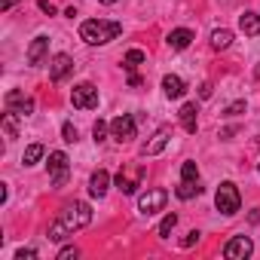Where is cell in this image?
<instances>
[{
    "label": "cell",
    "instance_id": "obj_1",
    "mask_svg": "<svg viewBox=\"0 0 260 260\" xmlns=\"http://www.w3.org/2000/svg\"><path fill=\"white\" fill-rule=\"evenodd\" d=\"M89 223H92V208L86 202H71V205H64L58 220L49 226V239L52 242H64V239H71L74 233H80Z\"/></svg>",
    "mask_w": 260,
    "mask_h": 260
},
{
    "label": "cell",
    "instance_id": "obj_2",
    "mask_svg": "<svg viewBox=\"0 0 260 260\" xmlns=\"http://www.w3.org/2000/svg\"><path fill=\"white\" fill-rule=\"evenodd\" d=\"M119 34H122V25L110 22V19H89L80 25V40L89 46H104V43L116 40Z\"/></svg>",
    "mask_w": 260,
    "mask_h": 260
},
{
    "label": "cell",
    "instance_id": "obj_3",
    "mask_svg": "<svg viewBox=\"0 0 260 260\" xmlns=\"http://www.w3.org/2000/svg\"><path fill=\"white\" fill-rule=\"evenodd\" d=\"M214 208L223 214V217H233L239 208H242V196H239V187L233 181H223L214 193Z\"/></svg>",
    "mask_w": 260,
    "mask_h": 260
},
{
    "label": "cell",
    "instance_id": "obj_4",
    "mask_svg": "<svg viewBox=\"0 0 260 260\" xmlns=\"http://www.w3.org/2000/svg\"><path fill=\"white\" fill-rule=\"evenodd\" d=\"M46 169H49V178H52V187L61 190L68 184V175H71V159L64 150H52L49 159H46Z\"/></svg>",
    "mask_w": 260,
    "mask_h": 260
},
{
    "label": "cell",
    "instance_id": "obj_5",
    "mask_svg": "<svg viewBox=\"0 0 260 260\" xmlns=\"http://www.w3.org/2000/svg\"><path fill=\"white\" fill-rule=\"evenodd\" d=\"M135 132H138V122H135V116H128V113H119L110 122V138L119 141V144H128L135 138Z\"/></svg>",
    "mask_w": 260,
    "mask_h": 260
},
{
    "label": "cell",
    "instance_id": "obj_6",
    "mask_svg": "<svg viewBox=\"0 0 260 260\" xmlns=\"http://www.w3.org/2000/svg\"><path fill=\"white\" fill-rule=\"evenodd\" d=\"M141 181H144V169H141V166H122L119 175H116V187H119V193H125V196H132V193L141 187Z\"/></svg>",
    "mask_w": 260,
    "mask_h": 260
},
{
    "label": "cell",
    "instance_id": "obj_7",
    "mask_svg": "<svg viewBox=\"0 0 260 260\" xmlns=\"http://www.w3.org/2000/svg\"><path fill=\"white\" fill-rule=\"evenodd\" d=\"M71 104H74L77 110H95V107H98V89H95L92 83H80V86H74V92H71Z\"/></svg>",
    "mask_w": 260,
    "mask_h": 260
},
{
    "label": "cell",
    "instance_id": "obj_8",
    "mask_svg": "<svg viewBox=\"0 0 260 260\" xmlns=\"http://www.w3.org/2000/svg\"><path fill=\"white\" fill-rule=\"evenodd\" d=\"M166 202H169V193L159 190V187H153V190H147V193L138 199V211H141L144 217H150V214H159V211L166 208Z\"/></svg>",
    "mask_w": 260,
    "mask_h": 260
},
{
    "label": "cell",
    "instance_id": "obj_9",
    "mask_svg": "<svg viewBox=\"0 0 260 260\" xmlns=\"http://www.w3.org/2000/svg\"><path fill=\"white\" fill-rule=\"evenodd\" d=\"M4 104H7V110H13L16 116H31V113H34V98L25 95V92H16V89L7 92Z\"/></svg>",
    "mask_w": 260,
    "mask_h": 260
},
{
    "label": "cell",
    "instance_id": "obj_10",
    "mask_svg": "<svg viewBox=\"0 0 260 260\" xmlns=\"http://www.w3.org/2000/svg\"><path fill=\"white\" fill-rule=\"evenodd\" d=\"M251 251H254V242L248 236H233L223 248V257L226 260H245V257H251Z\"/></svg>",
    "mask_w": 260,
    "mask_h": 260
},
{
    "label": "cell",
    "instance_id": "obj_11",
    "mask_svg": "<svg viewBox=\"0 0 260 260\" xmlns=\"http://www.w3.org/2000/svg\"><path fill=\"white\" fill-rule=\"evenodd\" d=\"M71 71H74V58H71L68 52H58V55L49 58V80H52V83H61Z\"/></svg>",
    "mask_w": 260,
    "mask_h": 260
},
{
    "label": "cell",
    "instance_id": "obj_12",
    "mask_svg": "<svg viewBox=\"0 0 260 260\" xmlns=\"http://www.w3.org/2000/svg\"><path fill=\"white\" fill-rule=\"evenodd\" d=\"M49 55V37L46 34H40V37H34L31 40V46H28V64L31 68H37V64H43V58Z\"/></svg>",
    "mask_w": 260,
    "mask_h": 260
},
{
    "label": "cell",
    "instance_id": "obj_13",
    "mask_svg": "<svg viewBox=\"0 0 260 260\" xmlns=\"http://www.w3.org/2000/svg\"><path fill=\"white\" fill-rule=\"evenodd\" d=\"M196 40V34L190 31V28H175V31H169V37H166V43H169V49H175V52H181V49H187L190 43Z\"/></svg>",
    "mask_w": 260,
    "mask_h": 260
},
{
    "label": "cell",
    "instance_id": "obj_14",
    "mask_svg": "<svg viewBox=\"0 0 260 260\" xmlns=\"http://www.w3.org/2000/svg\"><path fill=\"white\" fill-rule=\"evenodd\" d=\"M196 113H199L196 101H187V104L181 107V113H178V116H181V125H184V132H187V135H196V128H199V116H196Z\"/></svg>",
    "mask_w": 260,
    "mask_h": 260
},
{
    "label": "cell",
    "instance_id": "obj_15",
    "mask_svg": "<svg viewBox=\"0 0 260 260\" xmlns=\"http://www.w3.org/2000/svg\"><path fill=\"white\" fill-rule=\"evenodd\" d=\"M107 190H110V175H107L104 169H98V172L89 178V196L104 199V196H107Z\"/></svg>",
    "mask_w": 260,
    "mask_h": 260
},
{
    "label": "cell",
    "instance_id": "obj_16",
    "mask_svg": "<svg viewBox=\"0 0 260 260\" xmlns=\"http://www.w3.org/2000/svg\"><path fill=\"white\" fill-rule=\"evenodd\" d=\"M169 138H172L169 128H159V132L144 144V150H141V153H144V156H156V153H162V150H166V144H169Z\"/></svg>",
    "mask_w": 260,
    "mask_h": 260
},
{
    "label": "cell",
    "instance_id": "obj_17",
    "mask_svg": "<svg viewBox=\"0 0 260 260\" xmlns=\"http://www.w3.org/2000/svg\"><path fill=\"white\" fill-rule=\"evenodd\" d=\"M162 92H166V98H181L187 92V83L178 74H166L162 77Z\"/></svg>",
    "mask_w": 260,
    "mask_h": 260
},
{
    "label": "cell",
    "instance_id": "obj_18",
    "mask_svg": "<svg viewBox=\"0 0 260 260\" xmlns=\"http://www.w3.org/2000/svg\"><path fill=\"white\" fill-rule=\"evenodd\" d=\"M239 28L245 37H257L260 34V13H242L239 16Z\"/></svg>",
    "mask_w": 260,
    "mask_h": 260
},
{
    "label": "cell",
    "instance_id": "obj_19",
    "mask_svg": "<svg viewBox=\"0 0 260 260\" xmlns=\"http://www.w3.org/2000/svg\"><path fill=\"white\" fill-rule=\"evenodd\" d=\"M230 43H233V31H226V28L211 31V49L223 52V49H230Z\"/></svg>",
    "mask_w": 260,
    "mask_h": 260
},
{
    "label": "cell",
    "instance_id": "obj_20",
    "mask_svg": "<svg viewBox=\"0 0 260 260\" xmlns=\"http://www.w3.org/2000/svg\"><path fill=\"white\" fill-rule=\"evenodd\" d=\"M199 193H202L199 181H181V187L175 190V196H178V199H184V202H187V199H193V196H199Z\"/></svg>",
    "mask_w": 260,
    "mask_h": 260
},
{
    "label": "cell",
    "instance_id": "obj_21",
    "mask_svg": "<svg viewBox=\"0 0 260 260\" xmlns=\"http://www.w3.org/2000/svg\"><path fill=\"white\" fill-rule=\"evenodd\" d=\"M43 153H46V147H43V144H28V147H25L22 162H25V166H37V162L43 159Z\"/></svg>",
    "mask_w": 260,
    "mask_h": 260
},
{
    "label": "cell",
    "instance_id": "obj_22",
    "mask_svg": "<svg viewBox=\"0 0 260 260\" xmlns=\"http://www.w3.org/2000/svg\"><path fill=\"white\" fill-rule=\"evenodd\" d=\"M144 58H147V55H144L141 49H128L125 58H122V68H125V71H135L138 64H144Z\"/></svg>",
    "mask_w": 260,
    "mask_h": 260
},
{
    "label": "cell",
    "instance_id": "obj_23",
    "mask_svg": "<svg viewBox=\"0 0 260 260\" xmlns=\"http://www.w3.org/2000/svg\"><path fill=\"white\" fill-rule=\"evenodd\" d=\"M4 132H7V141H16L19 138V125H16V113L13 110L4 113Z\"/></svg>",
    "mask_w": 260,
    "mask_h": 260
},
{
    "label": "cell",
    "instance_id": "obj_24",
    "mask_svg": "<svg viewBox=\"0 0 260 260\" xmlns=\"http://www.w3.org/2000/svg\"><path fill=\"white\" fill-rule=\"evenodd\" d=\"M175 226H178V214H175V211H169V214L162 217V223H159L156 236H159V239H169V233H172Z\"/></svg>",
    "mask_w": 260,
    "mask_h": 260
},
{
    "label": "cell",
    "instance_id": "obj_25",
    "mask_svg": "<svg viewBox=\"0 0 260 260\" xmlns=\"http://www.w3.org/2000/svg\"><path fill=\"white\" fill-rule=\"evenodd\" d=\"M181 181H199V166H196L193 159H187V162L181 166Z\"/></svg>",
    "mask_w": 260,
    "mask_h": 260
},
{
    "label": "cell",
    "instance_id": "obj_26",
    "mask_svg": "<svg viewBox=\"0 0 260 260\" xmlns=\"http://www.w3.org/2000/svg\"><path fill=\"white\" fill-rule=\"evenodd\" d=\"M107 132H110V122H104V119H98V122L92 125V135H95V141H104V138H107Z\"/></svg>",
    "mask_w": 260,
    "mask_h": 260
},
{
    "label": "cell",
    "instance_id": "obj_27",
    "mask_svg": "<svg viewBox=\"0 0 260 260\" xmlns=\"http://www.w3.org/2000/svg\"><path fill=\"white\" fill-rule=\"evenodd\" d=\"M61 135H64L68 144H74V141H77V125H74V122H64V125H61Z\"/></svg>",
    "mask_w": 260,
    "mask_h": 260
},
{
    "label": "cell",
    "instance_id": "obj_28",
    "mask_svg": "<svg viewBox=\"0 0 260 260\" xmlns=\"http://www.w3.org/2000/svg\"><path fill=\"white\" fill-rule=\"evenodd\" d=\"M199 236H202V233H199V230H190V233H187V236H184V239H181V245H184V248H193V245H196V242H199Z\"/></svg>",
    "mask_w": 260,
    "mask_h": 260
},
{
    "label": "cell",
    "instance_id": "obj_29",
    "mask_svg": "<svg viewBox=\"0 0 260 260\" xmlns=\"http://www.w3.org/2000/svg\"><path fill=\"white\" fill-rule=\"evenodd\" d=\"M77 257H80V251H77L74 245H68V248L58 251V260H77Z\"/></svg>",
    "mask_w": 260,
    "mask_h": 260
},
{
    "label": "cell",
    "instance_id": "obj_30",
    "mask_svg": "<svg viewBox=\"0 0 260 260\" xmlns=\"http://www.w3.org/2000/svg\"><path fill=\"white\" fill-rule=\"evenodd\" d=\"M16 260H37V251L34 248H19L16 251Z\"/></svg>",
    "mask_w": 260,
    "mask_h": 260
},
{
    "label": "cell",
    "instance_id": "obj_31",
    "mask_svg": "<svg viewBox=\"0 0 260 260\" xmlns=\"http://www.w3.org/2000/svg\"><path fill=\"white\" fill-rule=\"evenodd\" d=\"M242 110H245V101H233V104H230V107H226L223 113H226V116H239Z\"/></svg>",
    "mask_w": 260,
    "mask_h": 260
},
{
    "label": "cell",
    "instance_id": "obj_32",
    "mask_svg": "<svg viewBox=\"0 0 260 260\" xmlns=\"http://www.w3.org/2000/svg\"><path fill=\"white\" fill-rule=\"evenodd\" d=\"M40 10H43V13H49V16H55V7H52V0H40Z\"/></svg>",
    "mask_w": 260,
    "mask_h": 260
},
{
    "label": "cell",
    "instance_id": "obj_33",
    "mask_svg": "<svg viewBox=\"0 0 260 260\" xmlns=\"http://www.w3.org/2000/svg\"><path fill=\"white\" fill-rule=\"evenodd\" d=\"M211 92H214L211 83H202V86H199V95H202V98H211Z\"/></svg>",
    "mask_w": 260,
    "mask_h": 260
},
{
    "label": "cell",
    "instance_id": "obj_34",
    "mask_svg": "<svg viewBox=\"0 0 260 260\" xmlns=\"http://www.w3.org/2000/svg\"><path fill=\"white\" fill-rule=\"evenodd\" d=\"M16 4H19V0H4V4H0V10H4V13H7V10H13Z\"/></svg>",
    "mask_w": 260,
    "mask_h": 260
},
{
    "label": "cell",
    "instance_id": "obj_35",
    "mask_svg": "<svg viewBox=\"0 0 260 260\" xmlns=\"http://www.w3.org/2000/svg\"><path fill=\"white\" fill-rule=\"evenodd\" d=\"M128 86H132V89H138V86H141V77H135V74H132V77H128Z\"/></svg>",
    "mask_w": 260,
    "mask_h": 260
},
{
    "label": "cell",
    "instance_id": "obj_36",
    "mask_svg": "<svg viewBox=\"0 0 260 260\" xmlns=\"http://www.w3.org/2000/svg\"><path fill=\"white\" fill-rule=\"evenodd\" d=\"M98 4H116V0H98Z\"/></svg>",
    "mask_w": 260,
    "mask_h": 260
},
{
    "label": "cell",
    "instance_id": "obj_37",
    "mask_svg": "<svg viewBox=\"0 0 260 260\" xmlns=\"http://www.w3.org/2000/svg\"><path fill=\"white\" fill-rule=\"evenodd\" d=\"M257 175H260V162H257Z\"/></svg>",
    "mask_w": 260,
    "mask_h": 260
}]
</instances>
